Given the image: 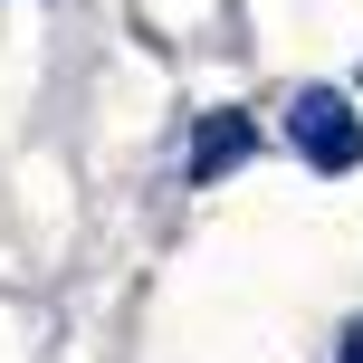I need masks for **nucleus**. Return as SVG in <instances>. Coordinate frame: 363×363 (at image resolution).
<instances>
[{"instance_id":"nucleus-2","label":"nucleus","mask_w":363,"mask_h":363,"mask_svg":"<svg viewBox=\"0 0 363 363\" xmlns=\"http://www.w3.org/2000/svg\"><path fill=\"white\" fill-rule=\"evenodd\" d=\"M249 153H258V125H249L239 106H211V115H201V134H191V182H230Z\"/></svg>"},{"instance_id":"nucleus-3","label":"nucleus","mask_w":363,"mask_h":363,"mask_svg":"<svg viewBox=\"0 0 363 363\" xmlns=\"http://www.w3.org/2000/svg\"><path fill=\"white\" fill-rule=\"evenodd\" d=\"M345 363H363V325H354V335H345Z\"/></svg>"},{"instance_id":"nucleus-1","label":"nucleus","mask_w":363,"mask_h":363,"mask_svg":"<svg viewBox=\"0 0 363 363\" xmlns=\"http://www.w3.org/2000/svg\"><path fill=\"white\" fill-rule=\"evenodd\" d=\"M287 144L306 153L315 172H354V163H363V115H354L335 86H306V96L287 106Z\"/></svg>"}]
</instances>
